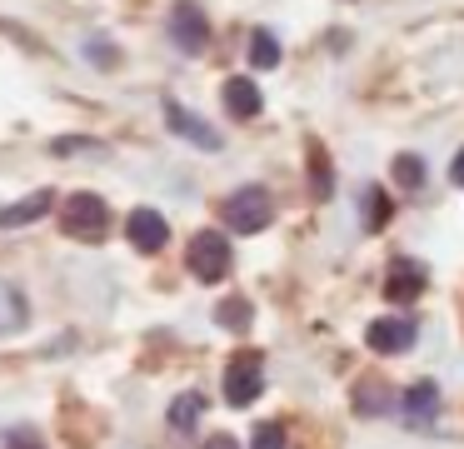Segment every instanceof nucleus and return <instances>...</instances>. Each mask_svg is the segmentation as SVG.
I'll list each match as a JSON object with an SVG mask.
<instances>
[{"mask_svg":"<svg viewBox=\"0 0 464 449\" xmlns=\"http://www.w3.org/2000/svg\"><path fill=\"white\" fill-rule=\"evenodd\" d=\"M394 180H400L404 190H420V185H424V165H420V155H400V160H394Z\"/></svg>","mask_w":464,"mask_h":449,"instance_id":"17","label":"nucleus"},{"mask_svg":"<svg viewBox=\"0 0 464 449\" xmlns=\"http://www.w3.org/2000/svg\"><path fill=\"white\" fill-rule=\"evenodd\" d=\"M170 40L185 50V55H200V50H205L210 25H205V10L195 5V0H180V5L170 10Z\"/></svg>","mask_w":464,"mask_h":449,"instance_id":"5","label":"nucleus"},{"mask_svg":"<svg viewBox=\"0 0 464 449\" xmlns=\"http://www.w3.org/2000/svg\"><path fill=\"white\" fill-rule=\"evenodd\" d=\"M200 449H240V444H235V439L230 434H210V439H205V444Z\"/></svg>","mask_w":464,"mask_h":449,"instance_id":"21","label":"nucleus"},{"mask_svg":"<svg viewBox=\"0 0 464 449\" xmlns=\"http://www.w3.org/2000/svg\"><path fill=\"white\" fill-rule=\"evenodd\" d=\"M250 60L260 70H275V65H280V40H275L270 30H255V35H250Z\"/></svg>","mask_w":464,"mask_h":449,"instance_id":"15","label":"nucleus"},{"mask_svg":"<svg viewBox=\"0 0 464 449\" xmlns=\"http://www.w3.org/2000/svg\"><path fill=\"white\" fill-rule=\"evenodd\" d=\"M61 225H65V235H75V239H105V225H111V210H105V200L101 195H71L65 200V210H61Z\"/></svg>","mask_w":464,"mask_h":449,"instance_id":"3","label":"nucleus"},{"mask_svg":"<svg viewBox=\"0 0 464 449\" xmlns=\"http://www.w3.org/2000/svg\"><path fill=\"white\" fill-rule=\"evenodd\" d=\"M190 275L200 279V285H220V279L230 275V239H225L220 229H200V235L190 239Z\"/></svg>","mask_w":464,"mask_h":449,"instance_id":"2","label":"nucleus"},{"mask_svg":"<svg viewBox=\"0 0 464 449\" xmlns=\"http://www.w3.org/2000/svg\"><path fill=\"white\" fill-rule=\"evenodd\" d=\"M450 180H454V185H464V150L454 155V165H450Z\"/></svg>","mask_w":464,"mask_h":449,"instance_id":"22","label":"nucleus"},{"mask_svg":"<svg viewBox=\"0 0 464 449\" xmlns=\"http://www.w3.org/2000/svg\"><path fill=\"white\" fill-rule=\"evenodd\" d=\"M165 120H170V130H175V135L195 140V145H200V150H220V135H215V130L205 125L200 115H190V110H185V105H175V100H170V105H165Z\"/></svg>","mask_w":464,"mask_h":449,"instance_id":"10","label":"nucleus"},{"mask_svg":"<svg viewBox=\"0 0 464 449\" xmlns=\"http://www.w3.org/2000/svg\"><path fill=\"white\" fill-rule=\"evenodd\" d=\"M220 215H225V225H230V229L255 235V229H265L275 220V200H270V190H265V185H245V190H235V195L220 205Z\"/></svg>","mask_w":464,"mask_h":449,"instance_id":"1","label":"nucleus"},{"mask_svg":"<svg viewBox=\"0 0 464 449\" xmlns=\"http://www.w3.org/2000/svg\"><path fill=\"white\" fill-rule=\"evenodd\" d=\"M250 449H285V425H280V419H265V425H255Z\"/></svg>","mask_w":464,"mask_h":449,"instance_id":"18","label":"nucleus"},{"mask_svg":"<svg viewBox=\"0 0 464 449\" xmlns=\"http://www.w3.org/2000/svg\"><path fill=\"white\" fill-rule=\"evenodd\" d=\"M125 235H130L135 249H145V255H155V249L170 239V225H165L160 210H130V220H125Z\"/></svg>","mask_w":464,"mask_h":449,"instance_id":"7","label":"nucleus"},{"mask_svg":"<svg viewBox=\"0 0 464 449\" xmlns=\"http://www.w3.org/2000/svg\"><path fill=\"white\" fill-rule=\"evenodd\" d=\"M11 444H15V449H31V444H25V434H15V439H11Z\"/></svg>","mask_w":464,"mask_h":449,"instance_id":"23","label":"nucleus"},{"mask_svg":"<svg viewBox=\"0 0 464 449\" xmlns=\"http://www.w3.org/2000/svg\"><path fill=\"white\" fill-rule=\"evenodd\" d=\"M55 205L51 190H35V195L15 200V205H0V229H15V225H35V220L45 215V210Z\"/></svg>","mask_w":464,"mask_h":449,"instance_id":"11","label":"nucleus"},{"mask_svg":"<svg viewBox=\"0 0 464 449\" xmlns=\"http://www.w3.org/2000/svg\"><path fill=\"white\" fill-rule=\"evenodd\" d=\"M265 389V369H260V355H240L230 359V369H225V399H230L235 409L255 405Z\"/></svg>","mask_w":464,"mask_h":449,"instance_id":"4","label":"nucleus"},{"mask_svg":"<svg viewBox=\"0 0 464 449\" xmlns=\"http://www.w3.org/2000/svg\"><path fill=\"white\" fill-rule=\"evenodd\" d=\"M200 415H205V395H195V389H190V395H180L170 405V429H175V434H190V429L200 425Z\"/></svg>","mask_w":464,"mask_h":449,"instance_id":"14","label":"nucleus"},{"mask_svg":"<svg viewBox=\"0 0 464 449\" xmlns=\"http://www.w3.org/2000/svg\"><path fill=\"white\" fill-rule=\"evenodd\" d=\"M420 289H424V265L420 259H394L390 279H384V295H390L394 305H410Z\"/></svg>","mask_w":464,"mask_h":449,"instance_id":"9","label":"nucleus"},{"mask_svg":"<svg viewBox=\"0 0 464 449\" xmlns=\"http://www.w3.org/2000/svg\"><path fill=\"white\" fill-rule=\"evenodd\" d=\"M400 415H404V425L424 429L434 415H440V385H430V379H420V385H410V389L400 395Z\"/></svg>","mask_w":464,"mask_h":449,"instance_id":"8","label":"nucleus"},{"mask_svg":"<svg viewBox=\"0 0 464 449\" xmlns=\"http://www.w3.org/2000/svg\"><path fill=\"white\" fill-rule=\"evenodd\" d=\"M310 180H314V195H320V200H330L334 175H330V160H324V150H320V145L310 150Z\"/></svg>","mask_w":464,"mask_h":449,"instance_id":"16","label":"nucleus"},{"mask_svg":"<svg viewBox=\"0 0 464 449\" xmlns=\"http://www.w3.org/2000/svg\"><path fill=\"white\" fill-rule=\"evenodd\" d=\"M394 405H400V395H394L390 379H360L354 385V409L360 415H390Z\"/></svg>","mask_w":464,"mask_h":449,"instance_id":"12","label":"nucleus"},{"mask_svg":"<svg viewBox=\"0 0 464 449\" xmlns=\"http://www.w3.org/2000/svg\"><path fill=\"white\" fill-rule=\"evenodd\" d=\"M364 200H370V229H380V225H384V215H390V200H384L380 190H370Z\"/></svg>","mask_w":464,"mask_h":449,"instance_id":"20","label":"nucleus"},{"mask_svg":"<svg viewBox=\"0 0 464 449\" xmlns=\"http://www.w3.org/2000/svg\"><path fill=\"white\" fill-rule=\"evenodd\" d=\"M215 319H220L225 329H245L250 325V305H245V299H225V305L215 309Z\"/></svg>","mask_w":464,"mask_h":449,"instance_id":"19","label":"nucleus"},{"mask_svg":"<svg viewBox=\"0 0 464 449\" xmlns=\"http://www.w3.org/2000/svg\"><path fill=\"white\" fill-rule=\"evenodd\" d=\"M364 345L380 349V355H404L414 345V319H400V315H384L364 329Z\"/></svg>","mask_w":464,"mask_h":449,"instance_id":"6","label":"nucleus"},{"mask_svg":"<svg viewBox=\"0 0 464 449\" xmlns=\"http://www.w3.org/2000/svg\"><path fill=\"white\" fill-rule=\"evenodd\" d=\"M225 110H230L235 120H250L260 115V90H255V80H225Z\"/></svg>","mask_w":464,"mask_h":449,"instance_id":"13","label":"nucleus"}]
</instances>
